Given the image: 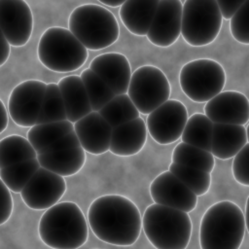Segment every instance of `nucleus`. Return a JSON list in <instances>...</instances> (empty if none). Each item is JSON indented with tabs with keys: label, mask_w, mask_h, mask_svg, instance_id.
Listing matches in <instances>:
<instances>
[{
	"label": "nucleus",
	"mask_w": 249,
	"mask_h": 249,
	"mask_svg": "<svg viewBox=\"0 0 249 249\" xmlns=\"http://www.w3.org/2000/svg\"><path fill=\"white\" fill-rule=\"evenodd\" d=\"M88 223L98 239L118 246L135 243L142 229L138 207L121 195H104L95 198L88 211Z\"/></svg>",
	"instance_id": "1"
},
{
	"label": "nucleus",
	"mask_w": 249,
	"mask_h": 249,
	"mask_svg": "<svg viewBox=\"0 0 249 249\" xmlns=\"http://www.w3.org/2000/svg\"><path fill=\"white\" fill-rule=\"evenodd\" d=\"M39 236L49 247L76 249L83 246L88 239V222L75 202H56L42 215Z\"/></svg>",
	"instance_id": "2"
},
{
	"label": "nucleus",
	"mask_w": 249,
	"mask_h": 249,
	"mask_svg": "<svg viewBox=\"0 0 249 249\" xmlns=\"http://www.w3.org/2000/svg\"><path fill=\"white\" fill-rule=\"evenodd\" d=\"M245 216L234 202L211 205L202 216L199 243L202 249H238L245 234Z\"/></svg>",
	"instance_id": "3"
},
{
	"label": "nucleus",
	"mask_w": 249,
	"mask_h": 249,
	"mask_svg": "<svg viewBox=\"0 0 249 249\" xmlns=\"http://www.w3.org/2000/svg\"><path fill=\"white\" fill-rule=\"evenodd\" d=\"M142 228L157 249H185L192 234V221L187 212L156 202L146 208Z\"/></svg>",
	"instance_id": "4"
},
{
	"label": "nucleus",
	"mask_w": 249,
	"mask_h": 249,
	"mask_svg": "<svg viewBox=\"0 0 249 249\" xmlns=\"http://www.w3.org/2000/svg\"><path fill=\"white\" fill-rule=\"evenodd\" d=\"M69 30L87 50L98 51L113 45L119 38L120 28L115 16L96 4L75 8L68 19Z\"/></svg>",
	"instance_id": "5"
},
{
	"label": "nucleus",
	"mask_w": 249,
	"mask_h": 249,
	"mask_svg": "<svg viewBox=\"0 0 249 249\" xmlns=\"http://www.w3.org/2000/svg\"><path fill=\"white\" fill-rule=\"evenodd\" d=\"M38 57L48 69L67 73L81 68L88 50L69 29L53 26L45 30L38 44Z\"/></svg>",
	"instance_id": "6"
},
{
	"label": "nucleus",
	"mask_w": 249,
	"mask_h": 249,
	"mask_svg": "<svg viewBox=\"0 0 249 249\" xmlns=\"http://www.w3.org/2000/svg\"><path fill=\"white\" fill-rule=\"evenodd\" d=\"M222 20L216 0H186L182 6L181 34L189 45L203 47L216 39Z\"/></svg>",
	"instance_id": "7"
},
{
	"label": "nucleus",
	"mask_w": 249,
	"mask_h": 249,
	"mask_svg": "<svg viewBox=\"0 0 249 249\" xmlns=\"http://www.w3.org/2000/svg\"><path fill=\"white\" fill-rule=\"evenodd\" d=\"M183 92L195 102H206L222 91L226 83L223 66L209 58H199L186 63L179 74Z\"/></svg>",
	"instance_id": "8"
},
{
	"label": "nucleus",
	"mask_w": 249,
	"mask_h": 249,
	"mask_svg": "<svg viewBox=\"0 0 249 249\" xmlns=\"http://www.w3.org/2000/svg\"><path fill=\"white\" fill-rule=\"evenodd\" d=\"M126 93L139 113L148 115L169 99L170 84L160 68L143 65L131 74Z\"/></svg>",
	"instance_id": "9"
},
{
	"label": "nucleus",
	"mask_w": 249,
	"mask_h": 249,
	"mask_svg": "<svg viewBox=\"0 0 249 249\" xmlns=\"http://www.w3.org/2000/svg\"><path fill=\"white\" fill-rule=\"evenodd\" d=\"M188 120L186 106L179 100L167 99L147 117V130L159 144L167 145L177 141Z\"/></svg>",
	"instance_id": "10"
},
{
	"label": "nucleus",
	"mask_w": 249,
	"mask_h": 249,
	"mask_svg": "<svg viewBox=\"0 0 249 249\" xmlns=\"http://www.w3.org/2000/svg\"><path fill=\"white\" fill-rule=\"evenodd\" d=\"M47 84L39 80H26L14 88L9 101L8 111L16 124L30 127L36 124Z\"/></svg>",
	"instance_id": "11"
},
{
	"label": "nucleus",
	"mask_w": 249,
	"mask_h": 249,
	"mask_svg": "<svg viewBox=\"0 0 249 249\" xmlns=\"http://www.w3.org/2000/svg\"><path fill=\"white\" fill-rule=\"evenodd\" d=\"M66 191L64 177L40 166L20 192L23 202L33 210H46L58 202Z\"/></svg>",
	"instance_id": "12"
},
{
	"label": "nucleus",
	"mask_w": 249,
	"mask_h": 249,
	"mask_svg": "<svg viewBox=\"0 0 249 249\" xmlns=\"http://www.w3.org/2000/svg\"><path fill=\"white\" fill-rule=\"evenodd\" d=\"M0 28L13 47H22L28 42L33 16L25 0H0Z\"/></svg>",
	"instance_id": "13"
},
{
	"label": "nucleus",
	"mask_w": 249,
	"mask_h": 249,
	"mask_svg": "<svg viewBox=\"0 0 249 249\" xmlns=\"http://www.w3.org/2000/svg\"><path fill=\"white\" fill-rule=\"evenodd\" d=\"M182 6L181 0H160L146 34L152 44L166 48L177 41L181 34Z\"/></svg>",
	"instance_id": "14"
},
{
	"label": "nucleus",
	"mask_w": 249,
	"mask_h": 249,
	"mask_svg": "<svg viewBox=\"0 0 249 249\" xmlns=\"http://www.w3.org/2000/svg\"><path fill=\"white\" fill-rule=\"evenodd\" d=\"M150 195L156 203L187 213L193 211L197 204V196L169 170L152 181Z\"/></svg>",
	"instance_id": "15"
},
{
	"label": "nucleus",
	"mask_w": 249,
	"mask_h": 249,
	"mask_svg": "<svg viewBox=\"0 0 249 249\" xmlns=\"http://www.w3.org/2000/svg\"><path fill=\"white\" fill-rule=\"evenodd\" d=\"M204 114L212 123L244 125L249 120V101L241 92L221 91L206 101Z\"/></svg>",
	"instance_id": "16"
},
{
	"label": "nucleus",
	"mask_w": 249,
	"mask_h": 249,
	"mask_svg": "<svg viewBox=\"0 0 249 249\" xmlns=\"http://www.w3.org/2000/svg\"><path fill=\"white\" fill-rule=\"evenodd\" d=\"M82 148L92 155L109 151L112 127L97 111H91L73 124Z\"/></svg>",
	"instance_id": "17"
},
{
	"label": "nucleus",
	"mask_w": 249,
	"mask_h": 249,
	"mask_svg": "<svg viewBox=\"0 0 249 249\" xmlns=\"http://www.w3.org/2000/svg\"><path fill=\"white\" fill-rule=\"evenodd\" d=\"M89 68L99 76L115 94L126 93L131 67L124 54L119 53L99 54L91 60Z\"/></svg>",
	"instance_id": "18"
},
{
	"label": "nucleus",
	"mask_w": 249,
	"mask_h": 249,
	"mask_svg": "<svg viewBox=\"0 0 249 249\" xmlns=\"http://www.w3.org/2000/svg\"><path fill=\"white\" fill-rule=\"evenodd\" d=\"M147 139V126L141 117L112 128L109 151L121 157H130L139 153Z\"/></svg>",
	"instance_id": "19"
},
{
	"label": "nucleus",
	"mask_w": 249,
	"mask_h": 249,
	"mask_svg": "<svg viewBox=\"0 0 249 249\" xmlns=\"http://www.w3.org/2000/svg\"><path fill=\"white\" fill-rule=\"evenodd\" d=\"M248 143L246 128L242 124L213 123L211 154L220 160H229Z\"/></svg>",
	"instance_id": "20"
},
{
	"label": "nucleus",
	"mask_w": 249,
	"mask_h": 249,
	"mask_svg": "<svg viewBox=\"0 0 249 249\" xmlns=\"http://www.w3.org/2000/svg\"><path fill=\"white\" fill-rule=\"evenodd\" d=\"M57 86L63 99L66 119L69 122L74 124L92 111L80 76H66L59 80Z\"/></svg>",
	"instance_id": "21"
},
{
	"label": "nucleus",
	"mask_w": 249,
	"mask_h": 249,
	"mask_svg": "<svg viewBox=\"0 0 249 249\" xmlns=\"http://www.w3.org/2000/svg\"><path fill=\"white\" fill-rule=\"evenodd\" d=\"M40 166L62 177L78 173L85 164L86 151L82 146L65 148L37 155Z\"/></svg>",
	"instance_id": "22"
},
{
	"label": "nucleus",
	"mask_w": 249,
	"mask_h": 249,
	"mask_svg": "<svg viewBox=\"0 0 249 249\" xmlns=\"http://www.w3.org/2000/svg\"><path fill=\"white\" fill-rule=\"evenodd\" d=\"M160 0H125L120 7V18L129 32L146 36Z\"/></svg>",
	"instance_id": "23"
},
{
	"label": "nucleus",
	"mask_w": 249,
	"mask_h": 249,
	"mask_svg": "<svg viewBox=\"0 0 249 249\" xmlns=\"http://www.w3.org/2000/svg\"><path fill=\"white\" fill-rule=\"evenodd\" d=\"M72 130H74L73 123L68 120L36 124L30 126L27 132V139L38 155L57 139Z\"/></svg>",
	"instance_id": "24"
},
{
	"label": "nucleus",
	"mask_w": 249,
	"mask_h": 249,
	"mask_svg": "<svg viewBox=\"0 0 249 249\" xmlns=\"http://www.w3.org/2000/svg\"><path fill=\"white\" fill-rule=\"evenodd\" d=\"M213 123L202 113H195L188 117L181 139L183 142L205 151L211 149Z\"/></svg>",
	"instance_id": "25"
},
{
	"label": "nucleus",
	"mask_w": 249,
	"mask_h": 249,
	"mask_svg": "<svg viewBox=\"0 0 249 249\" xmlns=\"http://www.w3.org/2000/svg\"><path fill=\"white\" fill-rule=\"evenodd\" d=\"M37 157L28 139L13 134L0 140V169Z\"/></svg>",
	"instance_id": "26"
},
{
	"label": "nucleus",
	"mask_w": 249,
	"mask_h": 249,
	"mask_svg": "<svg viewBox=\"0 0 249 249\" xmlns=\"http://www.w3.org/2000/svg\"><path fill=\"white\" fill-rule=\"evenodd\" d=\"M98 113L112 128L140 117L139 111L127 93L116 94L98 111Z\"/></svg>",
	"instance_id": "27"
},
{
	"label": "nucleus",
	"mask_w": 249,
	"mask_h": 249,
	"mask_svg": "<svg viewBox=\"0 0 249 249\" xmlns=\"http://www.w3.org/2000/svg\"><path fill=\"white\" fill-rule=\"evenodd\" d=\"M172 162L197 168L211 173L214 168V156L209 151L180 142L172 152Z\"/></svg>",
	"instance_id": "28"
},
{
	"label": "nucleus",
	"mask_w": 249,
	"mask_h": 249,
	"mask_svg": "<svg viewBox=\"0 0 249 249\" xmlns=\"http://www.w3.org/2000/svg\"><path fill=\"white\" fill-rule=\"evenodd\" d=\"M39 167L40 163L36 157L34 159L1 168L0 178L10 191L14 193H20Z\"/></svg>",
	"instance_id": "29"
},
{
	"label": "nucleus",
	"mask_w": 249,
	"mask_h": 249,
	"mask_svg": "<svg viewBox=\"0 0 249 249\" xmlns=\"http://www.w3.org/2000/svg\"><path fill=\"white\" fill-rule=\"evenodd\" d=\"M86 89L92 111H99L116 94L91 69L84 70L80 75Z\"/></svg>",
	"instance_id": "30"
},
{
	"label": "nucleus",
	"mask_w": 249,
	"mask_h": 249,
	"mask_svg": "<svg viewBox=\"0 0 249 249\" xmlns=\"http://www.w3.org/2000/svg\"><path fill=\"white\" fill-rule=\"evenodd\" d=\"M66 119V111L63 99L57 84H47L41 110L36 124H45L63 121Z\"/></svg>",
	"instance_id": "31"
},
{
	"label": "nucleus",
	"mask_w": 249,
	"mask_h": 249,
	"mask_svg": "<svg viewBox=\"0 0 249 249\" xmlns=\"http://www.w3.org/2000/svg\"><path fill=\"white\" fill-rule=\"evenodd\" d=\"M169 171L174 174L184 185H186L196 196L205 195L211 184L209 172L172 162Z\"/></svg>",
	"instance_id": "32"
},
{
	"label": "nucleus",
	"mask_w": 249,
	"mask_h": 249,
	"mask_svg": "<svg viewBox=\"0 0 249 249\" xmlns=\"http://www.w3.org/2000/svg\"><path fill=\"white\" fill-rule=\"evenodd\" d=\"M248 15H249V0H246L230 18V28L232 37L239 43L249 44V26H248Z\"/></svg>",
	"instance_id": "33"
},
{
	"label": "nucleus",
	"mask_w": 249,
	"mask_h": 249,
	"mask_svg": "<svg viewBox=\"0 0 249 249\" xmlns=\"http://www.w3.org/2000/svg\"><path fill=\"white\" fill-rule=\"evenodd\" d=\"M248 156L249 144L247 143L240 151H238L232 161V174L234 179L243 186H249V171H248Z\"/></svg>",
	"instance_id": "34"
},
{
	"label": "nucleus",
	"mask_w": 249,
	"mask_h": 249,
	"mask_svg": "<svg viewBox=\"0 0 249 249\" xmlns=\"http://www.w3.org/2000/svg\"><path fill=\"white\" fill-rule=\"evenodd\" d=\"M13 212V198L8 187L0 178V226L5 224Z\"/></svg>",
	"instance_id": "35"
},
{
	"label": "nucleus",
	"mask_w": 249,
	"mask_h": 249,
	"mask_svg": "<svg viewBox=\"0 0 249 249\" xmlns=\"http://www.w3.org/2000/svg\"><path fill=\"white\" fill-rule=\"evenodd\" d=\"M246 0H216L223 18L230 19Z\"/></svg>",
	"instance_id": "36"
},
{
	"label": "nucleus",
	"mask_w": 249,
	"mask_h": 249,
	"mask_svg": "<svg viewBox=\"0 0 249 249\" xmlns=\"http://www.w3.org/2000/svg\"><path fill=\"white\" fill-rule=\"evenodd\" d=\"M11 45L6 39L4 33L0 28V66H2L8 59L11 51Z\"/></svg>",
	"instance_id": "37"
},
{
	"label": "nucleus",
	"mask_w": 249,
	"mask_h": 249,
	"mask_svg": "<svg viewBox=\"0 0 249 249\" xmlns=\"http://www.w3.org/2000/svg\"><path fill=\"white\" fill-rule=\"evenodd\" d=\"M8 125V112L3 103L0 99V133H2Z\"/></svg>",
	"instance_id": "38"
},
{
	"label": "nucleus",
	"mask_w": 249,
	"mask_h": 249,
	"mask_svg": "<svg viewBox=\"0 0 249 249\" xmlns=\"http://www.w3.org/2000/svg\"><path fill=\"white\" fill-rule=\"evenodd\" d=\"M98 1L101 2L102 4L106 5V6H109V7H112V8H116V7L121 6L125 0H98Z\"/></svg>",
	"instance_id": "39"
}]
</instances>
